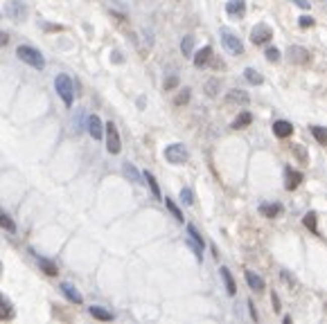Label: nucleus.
Listing matches in <instances>:
<instances>
[{"instance_id":"obj_17","label":"nucleus","mask_w":327,"mask_h":324,"mask_svg":"<svg viewBox=\"0 0 327 324\" xmlns=\"http://www.w3.org/2000/svg\"><path fill=\"white\" fill-rule=\"evenodd\" d=\"M210 56H212V47H210V45L201 47V50L196 52V56H194V66L196 68H203L210 61Z\"/></svg>"},{"instance_id":"obj_21","label":"nucleus","mask_w":327,"mask_h":324,"mask_svg":"<svg viewBox=\"0 0 327 324\" xmlns=\"http://www.w3.org/2000/svg\"><path fill=\"white\" fill-rule=\"evenodd\" d=\"M88 311H90V315H93L95 320H102V322H111V320H113V313H108L106 308H99V306H90Z\"/></svg>"},{"instance_id":"obj_8","label":"nucleus","mask_w":327,"mask_h":324,"mask_svg":"<svg viewBox=\"0 0 327 324\" xmlns=\"http://www.w3.org/2000/svg\"><path fill=\"white\" fill-rule=\"evenodd\" d=\"M273 38V30L266 25V23H259V25H255L251 30V41L255 45H259V43H268Z\"/></svg>"},{"instance_id":"obj_28","label":"nucleus","mask_w":327,"mask_h":324,"mask_svg":"<svg viewBox=\"0 0 327 324\" xmlns=\"http://www.w3.org/2000/svg\"><path fill=\"white\" fill-rule=\"evenodd\" d=\"M0 227L7 232H16V225H14V219H9L3 210H0Z\"/></svg>"},{"instance_id":"obj_36","label":"nucleus","mask_w":327,"mask_h":324,"mask_svg":"<svg viewBox=\"0 0 327 324\" xmlns=\"http://www.w3.org/2000/svg\"><path fill=\"white\" fill-rule=\"evenodd\" d=\"M179 86V77H170V79L165 81V90H172V88H176Z\"/></svg>"},{"instance_id":"obj_20","label":"nucleus","mask_w":327,"mask_h":324,"mask_svg":"<svg viewBox=\"0 0 327 324\" xmlns=\"http://www.w3.org/2000/svg\"><path fill=\"white\" fill-rule=\"evenodd\" d=\"M122 171H124V176H127L131 182H142V180H140V178H142L140 171H138V169L133 167L131 162H124V164H122Z\"/></svg>"},{"instance_id":"obj_22","label":"nucleus","mask_w":327,"mask_h":324,"mask_svg":"<svg viewBox=\"0 0 327 324\" xmlns=\"http://www.w3.org/2000/svg\"><path fill=\"white\" fill-rule=\"evenodd\" d=\"M38 266H41V270L45 275H50V277H57V275H59V268H57V264H52V261H47V259H43V257H38Z\"/></svg>"},{"instance_id":"obj_37","label":"nucleus","mask_w":327,"mask_h":324,"mask_svg":"<svg viewBox=\"0 0 327 324\" xmlns=\"http://www.w3.org/2000/svg\"><path fill=\"white\" fill-rule=\"evenodd\" d=\"M311 25H314V18H311V16H302L300 18V27H305V30H307V27H311Z\"/></svg>"},{"instance_id":"obj_14","label":"nucleus","mask_w":327,"mask_h":324,"mask_svg":"<svg viewBox=\"0 0 327 324\" xmlns=\"http://www.w3.org/2000/svg\"><path fill=\"white\" fill-rule=\"evenodd\" d=\"M61 293H64L66 297H68V302H73V304H81V302H84L81 293L77 291L73 284H61Z\"/></svg>"},{"instance_id":"obj_10","label":"nucleus","mask_w":327,"mask_h":324,"mask_svg":"<svg viewBox=\"0 0 327 324\" xmlns=\"http://www.w3.org/2000/svg\"><path fill=\"white\" fill-rule=\"evenodd\" d=\"M88 133L93 140H102L104 138V126H102V119L97 115H90L88 117Z\"/></svg>"},{"instance_id":"obj_15","label":"nucleus","mask_w":327,"mask_h":324,"mask_svg":"<svg viewBox=\"0 0 327 324\" xmlns=\"http://www.w3.org/2000/svg\"><path fill=\"white\" fill-rule=\"evenodd\" d=\"M246 282H248V286H251V291H255V293L264 291V279L259 277V275H255L253 270H246Z\"/></svg>"},{"instance_id":"obj_2","label":"nucleus","mask_w":327,"mask_h":324,"mask_svg":"<svg viewBox=\"0 0 327 324\" xmlns=\"http://www.w3.org/2000/svg\"><path fill=\"white\" fill-rule=\"evenodd\" d=\"M221 43H224V47L230 54H235V56L244 54V45H242V41H239V36L233 30H228V27H221Z\"/></svg>"},{"instance_id":"obj_9","label":"nucleus","mask_w":327,"mask_h":324,"mask_svg":"<svg viewBox=\"0 0 327 324\" xmlns=\"http://www.w3.org/2000/svg\"><path fill=\"white\" fill-rule=\"evenodd\" d=\"M226 12H228L230 18L239 21V18L246 14V3H244V0H228V5H226Z\"/></svg>"},{"instance_id":"obj_24","label":"nucleus","mask_w":327,"mask_h":324,"mask_svg":"<svg viewBox=\"0 0 327 324\" xmlns=\"http://www.w3.org/2000/svg\"><path fill=\"white\" fill-rule=\"evenodd\" d=\"M311 135L316 138V142L323 144V147H327V128L325 126H311Z\"/></svg>"},{"instance_id":"obj_19","label":"nucleus","mask_w":327,"mask_h":324,"mask_svg":"<svg viewBox=\"0 0 327 324\" xmlns=\"http://www.w3.org/2000/svg\"><path fill=\"white\" fill-rule=\"evenodd\" d=\"M221 279H224L228 295H235V293H237V284H235V279H233V275H230L228 268H221Z\"/></svg>"},{"instance_id":"obj_23","label":"nucleus","mask_w":327,"mask_h":324,"mask_svg":"<svg viewBox=\"0 0 327 324\" xmlns=\"http://www.w3.org/2000/svg\"><path fill=\"white\" fill-rule=\"evenodd\" d=\"M142 178L147 180V185H149V189H151V194L156 196V198H160V187H158V182H156V178H153V173H151V171H145V173H142Z\"/></svg>"},{"instance_id":"obj_12","label":"nucleus","mask_w":327,"mask_h":324,"mask_svg":"<svg viewBox=\"0 0 327 324\" xmlns=\"http://www.w3.org/2000/svg\"><path fill=\"white\" fill-rule=\"evenodd\" d=\"M273 133H276L278 138H291L293 135V124L287 122V119H278V122L273 124Z\"/></svg>"},{"instance_id":"obj_33","label":"nucleus","mask_w":327,"mask_h":324,"mask_svg":"<svg viewBox=\"0 0 327 324\" xmlns=\"http://www.w3.org/2000/svg\"><path fill=\"white\" fill-rule=\"evenodd\" d=\"M293 153H296V156L300 158V162H305V164L309 162V158H307V151L300 147V144H293Z\"/></svg>"},{"instance_id":"obj_13","label":"nucleus","mask_w":327,"mask_h":324,"mask_svg":"<svg viewBox=\"0 0 327 324\" xmlns=\"http://www.w3.org/2000/svg\"><path fill=\"white\" fill-rule=\"evenodd\" d=\"M259 212H262L266 219H276V216L282 214V205L280 203H262V205H259Z\"/></svg>"},{"instance_id":"obj_26","label":"nucleus","mask_w":327,"mask_h":324,"mask_svg":"<svg viewBox=\"0 0 327 324\" xmlns=\"http://www.w3.org/2000/svg\"><path fill=\"white\" fill-rule=\"evenodd\" d=\"M244 77H246V79L251 81L253 86H259V84H262V81H264V77L259 75L257 70H253V68H246V70H244Z\"/></svg>"},{"instance_id":"obj_3","label":"nucleus","mask_w":327,"mask_h":324,"mask_svg":"<svg viewBox=\"0 0 327 324\" xmlns=\"http://www.w3.org/2000/svg\"><path fill=\"white\" fill-rule=\"evenodd\" d=\"M54 88H57V93H59V97L64 99V104L68 106H73V99H75V90H73V81H70V77L68 75H59L57 77V81H54Z\"/></svg>"},{"instance_id":"obj_34","label":"nucleus","mask_w":327,"mask_h":324,"mask_svg":"<svg viewBox=\"0 0 327 324\" xmlns=\"http://www.w3.org/2000/svg\"><path fill=\"white\" fill-rule=\"evenodd\" d=\"M181 201L185 203V205H192V203H194V194H192V189H187L185 187V189L181 191Z\"/></svg>"},{"instance_id":"obj_32","label":"nucleus","mask_w":327,"mask_h":324,"mask_svg":"<svg viewBox=\"0 0 327 324\" xmlns=\"http://www.w3.org/2000/svg\"><path fill=\"white\" fill-rule=\"evenodd\" d=\"M187 234H190V239L192 241H196V243L201 245V248H205V243H203V239H201V234H199V230H196L194 225H187Z\"/></svg>"},{"instance_id":"obj_6","label":"nucleus","mask_w":327,"mask_h":324,"mask_svg":"<svg viewBox=\"0 0 327 324\" xmlns=\"http://www.w3.org/2000/svg\"><path fill=\"white\" fill-rule=\"evenodd\" d=\"M106 149H108V153H113V156H118L120 149H122L118 126H115L113 122H106Z\"/></svg>"},{"instance_id":"obj_29","label":"nucleus","mask_w":327,"mask_h":324,"mask_svg":"<svg viewBox=\"0 0 327 324\" xmlns=\"http://www.w3.org/2000/svg\"><path fill=\"white\" fill-rule=\"evenodd\" d=\"M192 50H194V36H185V38L181 41V52H183L185 56H190Z\"/></svg>"},{"instance_id":"obj_30","label":"nucleus","mask_w":327,"mask_h":324,"mask_svg":"<svg viewBox=\"0 0 327 324\" xmlns=\"http://www.w3.org/2000/svg\"><path fill=\"white\" fill-rule=\"evenodd\" d=\"M280 59H282V52L278 50V47H268L266 50V61L268 63H278Z\"/></svg>"},{"instance_id":"obj_16","label":"nucleus","mask_w":327,"mask_h":324,"mask_svg":"<svg viewBox=\"0 0 327 324\" xmlns=\"http://www.w3.org/2000/svg\"><path fill=\"white\" fill-rule=\"evenodd\" d=\"M14 317V306L5 295H0V320H12Z\"/></svg>"},{"instance_id":"obj_4","label":"nucleus","mask_w":327,"mask_h":324,"mask_svg":"<svg viewBox=\"0 0 327 324\" xmlns=\"http://www.w3.org/2000/svg\"><path fill=\"white\" fill-rule=\"evenodd\" d=\"M5 14H7L9 18H14V21H25L27 18V5L23 3V0H7V5H5Z\"/></svg>"},{"instance_id":"obj_18","label":"nucleus","mask_w":327,"mask_h":324,"mask_svg":"<svg viewBox=\"0 0 327 324\" xmlns=\"http://www.w3.org/2000/svg\"><path fill=\"white\" fill-rule=\"evenodd\" d=\"M226 101H230V104L235 101V104L242 106V104H248V101H251V97H248L244 90H230V93L226 95Z\"/></svg>"},{"instance_id":"obj_43","label":"nucleus","mask_w":327,"mask_h":324,"mask_svg":"<svg viewBox=\"0 0 327 324\" xmlns=\"http://www.w3.org/2000/svg\"><path fill=\"white\" fill-rule=\"evenodd\" d=\"M113 61H115V63H120V61H122V59H120V52H113Z\"/></svg>"},{"instance_id":"obj_25","label":"nucleus","mask_w":327,"mask_h":324,"mask_svg":"<svg viewBox=\"0 0 327 324\" xmlns=\"http://www.w3.org/2000/svg\"><path fill=\"white\" fill-rule=\"evenodd\" d=\"M302 223L309 232H314V234H318V221H316V214L314 212H309V214H305V219H302Z\"/></svg>"},{"instance_id":"obj_31","label":"nucleus","mask_w":327,"mask_h":324,"mask_svg":"<svg viewBox=\"0 0 327 324\" xmlns=\"http://www.w3.org/2000/svg\"><path fill=\"white\" fill-rule=\"evenodd\" d=\"M165 203H167V210H170L172 214H174V219H176V221H183V212L179 210V205H176V203L172 201V198H167Z\"/></svg>"},{"instance_id":"obj_27","label":"nucleus","mask_w":327,"mask_h":324,"mask_svg":"<svg viewBox=\"0 0 327 324\" xmlns=\"http://www.w3.org/2000/svg\"><path fill=\"white\" fill-rule=\"evenodd\" d=\"M251 122H253V115H251V113H242V115H239V117L233 122V128H237V131H239V128L248 126Z\"/></svg>"},{"instance_id":"obj_40","label":"nucleus","mask_w":327,"mask_h":324,"mask_svg":"<svg viewBox=\"0 0 327 324\" xmlns=\"http://www.w3.org/2000/svg\"><path fill=\"white\" fill-rule=\"evenodd\" d=\"M271 297H273V311L278 313V311H280V299H278V293H273Z\"/></svg>"},{"instance_id":"obj_5","label":"nucleus","mask_w":327,"mask_h":324,"mask_svg":"<svg viewBox=\"0 0 327 324\" xmlns=\"http://www.w3.org/2000/svg\"><path fill=\"white\" fill-rule=\"evenodd\" d=\"M165 160L172 164H185L187 162V149L183 144H170L165 149Z\"/></svg>"},{"instance_id":"obj_39","label":"nucleus","mask_w":327,"mask_h":324,"mask_svg":"<svg viewBox=\"0 0 327 324\" xmlns=\"http://www.w3.org/2000/svg\"><path fill=\"white\" fill-rule=\"evenodd\" d=\"M293 3H296L300 9H309V7H311V3H309V0H293Z\"/></svg>"},{"instance_id":"obj_42","label":"nucleus","mask_w":327,"mask_h":324,"mask_svg":"<svg viewBox=\"0 0 327 324\" xmlns=\"http://www.w3.org/2000/svg\"><path fill=\"white\" fill-rule=\"evenodd\" d=\"M248 308H251V317H253V320H255V322H257V320H259V317H257V311H255V306H253V302H248Z\"/></svg>"},{"instance_id":"obj_44","label":"nucleus","mask_w":327,"mask_h":324,"mask_svg":"<svg viewBox=\"0 0 327 324\" xmlns=\"http://www.w3.org/2000/svg\"><path fill=\"white\" fill-rule=\"evenodd\" d=\"M0 275H3V264H0Z\"/></svg>"},{"instance_id":"obj_11","label":"nucleus","mask_w":327,"mask_h":324,"mask_svg":"<svg viewBox=\"0 0 327 324\" xmlns=\"http://www.w3.org/2000/svg\"><path fill=\"white\" fill-rule=\"evenodd\" d=\"M285 178H287V180H285L287 191H293L302 182V178H305V176H302L300 171H293V169H285Z\"/></svg>"},{"instance_id":"obj_35","label":"nucleus","mask_w":327,"mask_h":324,"mask_svg":"<svg viewBox=\"0 0 327 324\" xmlns=\"http://www.w3.org/2000/svg\"><path fill=\"white\" fill-rule=\"evenodd\" d=\"M190 101V90H183V93L176 97V106H183V104H187Z\"/></svg>"},{"instance_id":"obj_1","label":"nucleus","mask_w":327,"mask_h":324,"mask_svg":"<svg viewBox=\"0 0 327 324\" xmlns=\"http://www.w3.org/2000/svg\"><path fill=\"white\" fill-rule=\"evenodd\" d=\"M16 54H18V59H21L23 63L32 66L34 70H43V68H45V59H43V54L36 50V47H32V45H21V47L16 50Z\"/></svg>"},{"instance_id":"obj_41","label":"nucleus","mask_w":327,"mask_h":324,"mask_svg":"<svg viewBox=\"0 0 327 324\" xmlns=\"http://www.w3.org/2000/svg\"><path fill=\"white\" fill-rule=\"evenodd\" d=\"M7 43H9L7 32H0V47H3V45H7Z\"/></svg>"},{"instance_id":"obj_7","label":"nucleus","mask_w":327,"mask_h":324,"mask_svg":"<svg viewBox=\"0 0 327 324\" xmlns=\"http://www.w3.org/2000/svg\"><path fill=\"white\" fill-rule=\"evenodd\" d=\"M287 59H289V63H296V66H305L309 63V52L305 50L302 45H291L289 50H287Z\"/></svg>"},{"instance_id":"obj_38","label":"nucleus","mask_w":327,"mask_h":324,"mask_svg":"<svg viewBox=\"0 0 327 324\" xmlns=\"http://www.w3.org/2000/svg\"><path fill=\"white\" fill-rule=\"evenodd\" d=\"M214 88H217V81H210V84L205 86V90H208L210 97H214V95H217V90H214Z\"/></svg>"}]
</instances>
